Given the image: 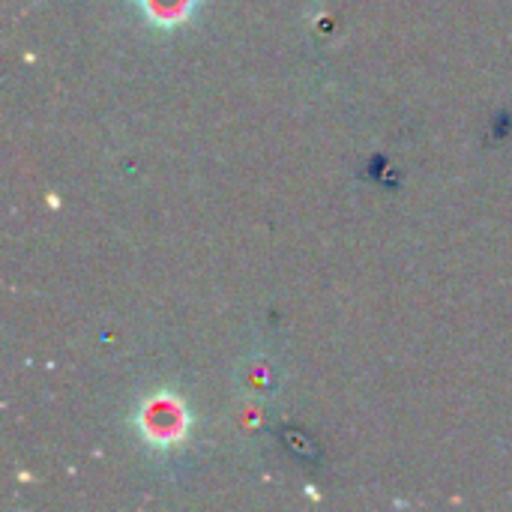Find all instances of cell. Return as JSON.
I'll list each match as a JSON object with an SVG mask.
<instances>
[{
  "instance_id": "6da1fadb",
  "label": "cell",
  "mask_w": 512,
  "mask_h": 512,
  "mask_svg": "<svg viewBox=\"0 0 512 512\" xmlns=\"http://www.w3.org/2000/svg\"><path fill=\"white\" fill-rule=\"evenodd\" d=\"M144 426H147L153 444H174L186 432V417H183V411L174 402L156 399V402L147 405Z\"/></svg>"
},
{
  "instance_id": "7a4b0ae2",
  "label": "cell",
  "mask_w": 512,
  "mask_h": 512,
  "mask_svg": "<svg viewBox=\"0 0 512 512\" xmlns=\"http://www.w3.org/2000/svg\"><path fill=\"white\" fill-rule=\"evenodd\" d=\"M147 12L153 15V18H159L162 24H174V21H180V18H186V12H189V0H147Z\"/></svg>"
}]
</instances>
